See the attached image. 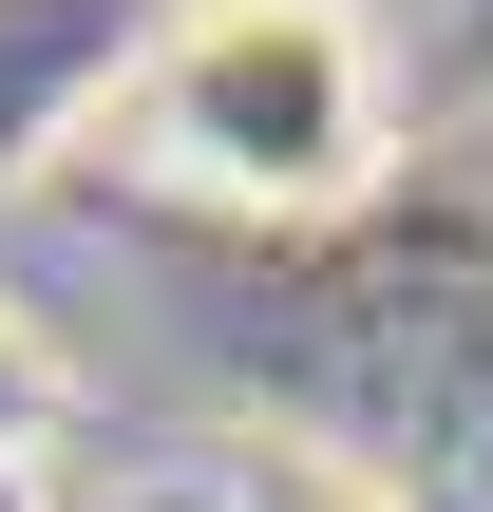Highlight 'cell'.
<instances>
[{"label": "cell", "mask_w": 493, "mask_h": 512, "mask_svg": "<svg viewBox=\"0 0 493 512\" xmlns=\"http://www.w3.org/2000/svg\"><path fill=\"white\" fill-rule=\"evenodd\" d=\"M133 133H152L171 190L304 228V209L380 190V133H399L380 19H361V0H171V38H152V76H133Z\"/></svg>", "instance_id": "6da1fadb"}, {"label": "cell", "mask_w": 493, "mask_h": 512, "mask_svg": "<svg viewBox=\"0 0 493 512\" xmlns=\"http://www.w3.org/2000/svg\"><path fill=\"white\" fill-rule=\"evenodd\" d=\"M57 418H76V361H57V323H38V304L0 285V475H19V456H38Z\"/></svg>", "instance_id": "7a4b0ae2"}]
</instances>
